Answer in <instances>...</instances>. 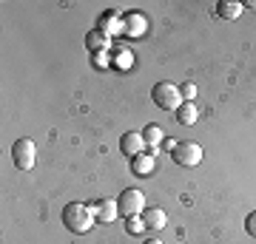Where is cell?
I'll return each mask as SVG.
<instances>
[{
  "mask_svg": "<svg viewBox=\"0 0 256 244\" xmlns=\"http://www.w3.org/2000/svg\"><path fill=\"white\" fill-rule=\"evenodd\" d=\"M142 136H146V145H162L165 142V131L160 125H154V122L142 128Z\"/></svg>",
  "mask_w": 256,
  "mask_h": 244,
  "instance_id": "2e32d148",
  "label": "cell"
},
{
  "mask_svg": "<svg viewBox=\"0 0 256 244\" xmlns=\"http://www.w3.org/2000/svg\"><path fill=\"white\" fill-rule=\"evenodd\" d=\"M154 168H156V159H154V156H148V154H140V156L131 159V173L140 176V179H142V176H151Z\"/></svg>",
  "mask_w": 256,
  "mask_h": 244,
  "instance_id": "8fae6325",
  "label": "cell"
},
{
  "mask_svg": "<svg viewBox=\"0 0 256 244\" xmlns=\"http://www.w3.org/2000/svg\"><path fill=\"white\" fill-rule=\"evenodd\" d=\"M86 45H88V51H92V54H97V51H108V48H111V37L94 26L92 31L86 34Z\"/></svg>",
  "mask_w": 256,
  "mask_h": 244,
  "instance_id": "30bf717a",
  "label": "cell"
},
{
  "mask_svg": "<svg viewBox=\"0 0 256 244\" xmlns=\"http://www.w3.org/2000/svg\"><path fill=\"white\" fill-rule=\"evenodd\" d=\"M94 213H97V222L100 225H111V222H117L120 216V202L117 199H100L97 205H92Z\"/></svg>",
  "mask_w": 256,
  "mask_h": 244,
  "instance_id": "9c48e42d",
  "label": "cell"
},
{
  "mask_svg": "<svg viewBox=\"0 0 256 244\" xmlns=\"http://www.w3.org/2000/svg\"><path fill=\"white\" fill-rule=\"evenodd\" d=\"M92 63H94V68H108L111 65L108 51H97V54H92Z\"/></svg>",
  "mask_w": 256,
  "mask_h": 244,
  "instance_id": "ac0fdd59",
  "label": "cell"
},
{
  "mask_svg": "<svg viewBox=\"0 0 256 244\" xmlns=\"http://www.w3.org/2000/svg\"><path fill=\"white\" fill-rule=\"evenodd\" d=\"M142 210H146V196H142V190H134L128 188L120 193V213L122 216H142Z\"/></svg>",
  "mask_w": 256,
  "mask_h": 244,
  "instance_id": "277c9868",
  "label": "cell"
},
{
  "mask_svg": "<svg viewBox=\"0 0 256 244\" xmlns=\"http://www.w3.org/2000/svg\"><path fill=\"white\" fill-rule=\"evenodd\" d=\"M146 136L142 131H126V134L120 136V154H126L128 159H134V156L146 154Z\"/></svg>",
  "mask_w": 256,
  "mask_h": 244,
  "instance_id": "8992f818",
  "label": "cell"
},
{
  "mask_svg": "<svg viewBox=\"0 0 256 244\" xmlns=\"http://www.w3.org/2000/svg\"><path fill=\"white\" fill-rule=\"evenodd\" d=\"M142 222H146L148 230H162L168 225V216H165L162 208H146L142 210Z\"/></svg>",
  "mask_w": 256,
  "mask_h": 244,
  "instance_id": "4fadbf2b",
  "label": "cell"
},
{
  "mask_svg": "<svg viewBox=\"0 0 256 244\" xmlns=\"http://www.w3.org/2000/svg\"><path fill=\"white\" fill-rule=\"evenodd\" d=\"M245 230L256 239V210H254V213H248V219H245Z\"/></svg>",
  "mask_w": 256,
  "mask_h": 244,
  "instance_id": "ffe728a7",
  "label": "cell"
},
{
  "mask_svg": "<svg viewBox=\"0 0 256 244\" xmlns=\"http://www.w3.org/2000/svg\"><path fill=\"white\" fill-rule=\"evenodd\" d=\"M142 244H165V242H160V239H148V242H142Z\"/></svg>",
  "mask_w": 256,
  "mask_h": 244,
  "instance_id": "603a6c76",
  "label": "cell"
},
{
  "mask_svg": "<svg viewBox=\"0 0 256 244\" xmlns=\"http://www.w3.org/2000/svg\"><path fill=\"white\" fill-rule=\"evenodd\" d=\"M151 100H154L156 108H162V111H176L180 105H182V91H180V85H174V82H156L154 88H151Z\"/></svg>",
  "mask_w": 256,
  "mask_h": 244,
  "instance_id": "7a4b0ae2",
  "label": "cell"
},
{
  "mask_svg": "<svg viewBox=\"0 0 256 244\" xmlns=\"http://www.w3.org/2000/svg\"><path fill=\"white\" fill-rule=\"evenodd\" d=\"M242 6H248V9H254V11H256V0H248V3H242Z\"/></svg>",
  "mask_w": 256,
  "mask_h": 244,
  "instance_id": "7402d4cb",
  "label": "cell"
},
{
  "mask_svg": "<svg viewBox=\"0 0 256 244\" xmlns=\"http://www.w3.org/2000/svg\"><path fill=\"white\" fill-rule=\"evenodd\" d=\"M111 68H117V71H131V68H134V51H131V48H114V51H111Z\"/></svg>",
  "mask_w": 256,
  "mask_h": 244,
  "instance_id": "7c38bea8",
  "label": "cell"
},
{
  "mask_svg": "<svg viewBox=\"0 0 256 244\" xmlns=\"http://www.w3.org/2000/svg\"><path fill=\"white\" fill-rule=\"evenodd\" d=\"M97 28L106 31L108 37H120L122 34V14H120L117 9H106L100 17H97Z\"/></svg>",
  "mask_w": 256,
  "mask_h": 244,
  "instance_id": "ba28073f",
  "label": "cell"
},
{
  "mask_svg": "<svg viewBox=\"0 0 256 244\" xmlns=\"http://www.w3.org/2000/svg\"><path fill=\"white\" fill-rule=\"evenodd\" d=\"M165 151H168V154H174V151H176V145H180V142H176V139H171V136H165Z\"/></svg>",
  "mask_w": 256,
  "mask_h": 244,
  "instance_id": "44dd1931",
  "label": "cell"
},
{
  "mask_svg": "<svg viewBox=\"0 0 256 244\" xmlns=\"http://www.w3.org/2000/svg\"><path fill=\"white\" fill-rule=\"evenodd\" d=\"M180 91H182V100L185 102H194V97H196V85H194V82H185Z\"/></svg>",
  "mask_w": 256,
  "mask_h": 244,
  "instance_id": "d6986e66",
  "label": "cell"
},
{
  "mask_svg": "<svg viewBox=\"0 0 256 244\" xmlns=\"http://www.w3.org/2000/svg\"><path fill=\"white\" fill-rule=\"evenodd\" d=\"M126 230H128L131 236H142L148 227H146V222H142V216H128V219H126Z\"/></svg>",
  "mask_w": 256,
  "mask_h": 244,
  "instance_id": "e0dca14e",
  "label": "cell"
},
{
  "mask_svg": "<svg viewBox=\"0 0 256 244\" xmlns=\"http://www.w3.org/2000/svg\"><path fill=\"white\" fill-rule=\"evenodd\" d=\"M171 159H174L180 168H196V165L202 162V148L196 142H180L176 151L171 154Z\"/></svg>",
  "mask_w": 256,
  "mask_h": 244,
  "instance_id": "5b68a950",
  "label": "cell"
},
{
  "mask_svg": "<svg viewBox=\"0 0 256 244\" xmlns=\"http://www.w3.org/2000/svg\"><path fill=\"white\" fill-rule=\"evenodd\" d=\"M146 31H148V17L142 11L122 14V37H142Z\"/></svg>",
  "mask_w": 256,
  "mask_h": 244,
  "instance_id": "52a82bcc",
  "label": "cell"
},
{
  "mask_svg": "<svg viewBox=\"0 0 256 244\" xmlns=\"http://www.w3.org/2000/svg\"><path fill=\"white\" fill-rule=\"evenodd\" d=\"M12 159L18 165V171H32L34 168V159H37V145L28 136L18 139V142L12 145Z\"/></svg>",
  "mask_w": 256,
  "mask_h": 244,
  "instance_id": "3957f363",
  "label": "cell"
},
{
  "mask_svg": "<svg viewBox=\"0 0 256 244\" xmlns=\"http://www.w3.org/2000/svg\"><path fill=\"white\" fill-rule=\"evenodd\" d=\"M242 3H236V0H220L216 3V17H222V20H236L239 14H242Z\"/></svg>",
  "mask_w": 256,
  "mask_h": 244,
  "instance_id": "5bb4252c",
  "label": "cell"
},
{
  "mask_svg": "<svg viewBox=\"0 0 256 244\" xmlns=\"http://www.w3.org/2000/svg\"><path fill=\"white\" fill-rule=\"evenodd\" d=\"M174 114H176V122H180V125H185V128L194 125V122L200 119V108H196L194 102H182V105L174 111Z\"/></svg>",
  "mask_w": 256,
  "mask_h": 244,
  "instance_id": "9a60e30c",
  "label": "cell"
},
{
  "mask_svg": "<svg viewBox=\"0 0 256 244\" xmlns=\"http://www.w3.org/2000/svg\"><path fill=\"white\" fill-rule=\"evenodd\" d=\"M94 222H97V213H94L92 205H82V202H68L63 208V225L68 233L74 236H82L88 233L94 227Z\"/></svg>",
  "mask_w": 256,
  "mask_h": 244,
  "instance_id": "6da1fadb",
  "label": "cell"
}]
</instances>
